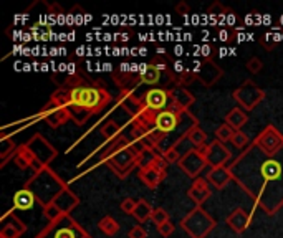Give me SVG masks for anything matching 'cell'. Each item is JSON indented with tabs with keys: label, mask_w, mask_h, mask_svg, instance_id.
Returning a JSON list of instances; mask_svg holds the SVG:
<instances>
[{
	"label": "cell",
	"mask_w": 283,
	"mask_h": 238,
	"mask_svg": "<svg viewBox=\"0 0 283 238\" xmlns=\"http://www.w3.org/2000/svg\"><path fill=\"white\" fill-rule=\"evenodd\" d=\"M233 146H235L237 149H245V146L249 144V136L245 134V132H242V131H235L233 132V137H232V141H230Z\"/></svg>",
	"instance_id": "obj_33"
},
{
	"label": "cell",
	"mask_w": 283,
	"mask_h": 238,
	"mask_svg": "<svg viewBox=\"0 0 283 238\" xmlns=\"http://www.w3.org/2000/svg\"><path fill=\"white\" fill-rule=\"evenodd\" d=\"M233 22H235V15H233V13L230 12V13H229V17H227V23H229V25H232Z\"/></svg>",
	"instance_id": "obj_44"
},
{
	"label": "cell",
	"mask_w": 283,
	"mask_h": 238,
	"mask_svg": "<svg viewBox=\"0 0 283 238\" xmlns=\"http://www.w3.org/2000/svg\"><path fill=\"white\" fill-rule=\"evenodd\" d=\"M101 134L104 139H108V141H113V139H116L121 136V128L115 123V121H106L103 126H101Z\"/></svg>",
	"instance_id": "obj_29"
},
{
	"label": "cell",
	"mask_w": 283,
	"mask_h": 238,
	"mask_svg": "<svg viewBox=\"0 0 283 238\" xmlns=\"http://www.w3.org/2000/svg\"><path fill=\"white\" fill-rule=\"evenodd\" d=\"M139 179L149 188H156L162 180L166 179V169H161L158 165L146 167V169H139Z\"/></svg>",
	"instance_id": "obj_19"
},
{
	"label": "cell",
	"mask_w": 283,
	"mask_h": 238,
	"mask_svg": "<svg viewBox=\"0 0 283 238\" xmlns=\"http://www.w3.org/2000/svg\"><path fill=\"white\" fill-rule=\"evenodd\" d=\"M187 137L190 139V142L194 144L195 149H202L204 146H207V144H206V142H207V134L204 132V129L201 128L199 124L194 126V128L189 131Z\"/></svg>",
	"instance_id": "obj_27"
},
{
	"label": "cell",
	"mask_w": 283,
	"mask_h": 238,
	"mask_svg": "<svg viewBox=\"0 0 283 238\" xmlns=\"http://www.w3.org/2000/svg\"><path fill=\"white\" fill-rule=\"evenodd\" d=\"M206 159H207V164L214 169V167L229 165L232 154L227 148H225L224 142L215 139V141H212L210 144L206 146Z\"/></svg>",
	"instance_id": "obj_12"
},
{
	"label": "cell",
	"mask_w": 283,
	"mask_h": 238,
	"mask_svg": "<svg viewBox=\"0 0 283 238\" xmlns=\"http://www.w3.org/2000/svg\"><path fill=\"white\" fill-rule=\"evenodd\" d=\"M252 220V217L245 212L244 208H235L233 212L227 217V225L237 233H242L249 227V223Z\"/></svg>",
	"instance_id": "obj_21"
},
{
	"label": "cell",
	"mask_w": 283,
	"mask_h": 238,
	"mask_svg": "<svg viewBox=\"0 0 283 238\" xmlns=\"http://www.w3.org/2000/svg\"><path fill=\"white\" fill-rule=\"evenodd\" d=\"M253 146H257L265 156H270V157L277 156V154L283 149V136H281V132H278V129L275 128V126L268 124L267 128L255 137Z\"/></svg>",
	"instance_id": "obj_8"
},
{
	"label": "cell",
	"mask_w": 283,
	"mask_h": 238,
	"mask_svg": "<svg viewBox=\"0 0 283 238\" xmlns=\"http://www.w3.org/2000/svg\"><path fill=\"white\" fill-rule=\"evenodd\" d=\"M232 179H233V174L230 165L214 167V169H210V172H207V177H206V180L214 188H224Z\"/></svg>",
	"instance_id": "obj_16"
},
{
	"label": "cell",
	"mask_w": 283,
	"mask_h": 238,
	"mask_svg": "<svg viewBox=\"0 0 283 238\" xmlns=\"http://www.w3.org/2000/svg\"><path fill=\"white\" fill-rule=\"evenodd\" d=\"M35 156L32 154V151L27 148V146H18L17 152L13 154V162L17 164L18 169H32V165L35 164Z\"/></svg>",
	"instance_id": "obj_23"
},
{
	"label": "cell",
	"mask_w": 283,
	"mask_h": 238,
	"mask_svg": "<svg viewBox=\"0 0 283 238\" xmlns=\"http://www.w3.org/2000/svg\"><path fill=\"white\" fill-rule=\"evenodd\" d=\"M207 13H209L210 17H222V18H225V15H229L230 10L225 9V7L221 2H215L212 7H209Z\"/></svg>",
	"instance_id": "obj_36"
},
{
	"label": "cell",
	"mask_w": 283,
	"mask_h": 238,
	"mask_svg": "<svg viewBox=\"0 0 283 238\" xmlns=\"http://www.w3.org/2000/svg\"><path fill=\"white\" fill-rule=\"evenodd\" d=\"M144 108L153 114H159L162 111L172 108V93L167 88H153L141 96Z\"/></svg>",
	"instance_id": "obj_6"
},
{
	"label": "cell",
	"mask_w": 283,
	"mask_h": 238,
	"mask_svg": "<svg viewBox=\"0 0 283 238\" xmlns=\"http://www.w3.org/2000/svg\"><path fill=\"white\" fill-rule=\"evenodd\" d=\"M113 80H115V83L123 91H129L131 88L136 86L138 83H141L139 75H134L131 72V65H128V63H121L118 68H115V72H113Z\"/></svg>",
	"instance_id": "obj_13"
},
{
	"label": "cell",
	"mask_w": 283,
	"mask_h": 238,
	"mask_svg": "<svg viewBox=\"0 0 283 238\" xmlns=\"http://www.w3.org/2000/svg\"><path fill=\"white\" fill-rule=\"evenodd\" d=\"M151 65L154 68H158L161 73H169L171 72V65H169V57L164 55V57H161V55H156V57L151 60Z\"/></svg>",
	"instance_id": "obj_32"
},
{
	"label": "cell",
	"mask_w": 283,
	"mask_h": 238,
	"mask_svg": "<svg viewBox=\"0 0 283 238\" xmlns=\"http://www.w3.org/2000/svg\"><path fill=\"white\" fill-rule=\"evenodd\" d=\"M176 55H178V57L182 55V46H176Z\"/></svg>",
	"instance_id": "obj_45"
},
{
	"label": "cell",
	"mask_w": 283,
	"mask_h": 238,
	"mask_svg": "<svg viewBox=\"0 0 283 238\" xmlns=\"http://www.w3.org/2000/svg\"><path fill=\"white\" fill-rule=\"evenodd\" d=\"M25 187L30 188V191L35 194V197H37V200L45 207L48 204H52L55 197L61 191H65L67 184L56 176L52 169L45 167L43 171L33 174V177L27 182Z\"/></svg>",
	"instance_id": "obj_3"
},
{
	"label": "cell",
	"mask_w": 283,
	"mask_h": 238,
	"mask_svg": "<svg viewBox=\"0 0 283 238\" xmlns=\"http://www.w3.org/2000/svg\"><path fill=\"white\" fill-rule=\"evenodd\" d=\"M151 220L156 223V227H159V225H162V223L169 222V213L166 212L164 208H154L153 215H151Z\"/></svg>",
	"instance_id": "obj_35"
},
{
	"label": "cell",
	"mask_w": 283,
	"mask_h": 238,
	"mask_svg": "<svg viewBox=\"0 0 283 238\" xmlns=\"http://www.w3.org/2000/svg\"><path fill=\"white\" fill-rule=\"evenodd\" d=\"M255 167L252 165V169L255 171L252 172V179L242 180L238 184L245 187L258 179L257 184L245 191L252 195L255 204L272 215L283 205V159L265 156L262 152V157H255Z\"/></svg>",
	"instance_id": "obj_1"
},
{
	"label": "cell",
	"mask_w": 283,
	"mask_h": 238,
	"mask_svg": "<svg viewBox=\"0 0 283 238\" xmlns=\"http://www.w3.org/2000/svg\"><path fill=\"white\" fill-rule=\"evenodd\" d=\"M233 131L229 124H222V126H219L217 131H215V136H217V141H221V142H230L232 141V137H233Z\"/></svg>",
	"instance_id": "obj_31"
},
{
	"label": "cell",
	"mask_w": 283,
	"mask_h": 238,
	"mask_svg": "<svg viewBox=\"0 0 283 238\" xmlns=\"http://www.w3.org/2000/svg\"><path fill=\"white\" fill-rule=\"evenodd\" d=\"M43 215L47 217L48 220H50V223H55V222H58L60 219H61V213H60V210L56 208L53 204H48V205H45L43 207Z\"/></svg>",
	"instance_id": "obj_34"
},
{
	"label": "cell",
	"mask_w": 283,
	"mask_h": 238,
	"mask_svg": "<svg viewBox=\"0 0 283 238\" xmlns=\"http://www.w3.org/2000/svg\"><path fill=\"white\" fill-rule=\"evenodd\" d=\"M25 146L32 151L35 159L40 160V162L43 164L45 167L50 164L52 159L56 157V149L53 148L50 142L47 141L43 136H40V134H35Z\"/></svg>",
	"instance_id": "obj_11"
},
{
	"label": "cell",
	"mask_w": 283,
	"mask_h": 238,
	"mask_svg": "<svg viewBox=\"0 0 283 238\" xmlns=\"http://www.w3.org/2000/svg\"><path fill=\"white\" fill-rule=\"evenodd\" d=\"M128 236L129 238H146V230L141 227V225H136V227H133L129 230Z\"/></svg>",
	"instance_id": "obj_40"
},
{
	"label": "cell",
	"mask_w": 283,
	"mask_h": 238,
	"mask_svg": "<svg viewBox=\"0 0 283 238\" xmlns=\"http://www.w3.org/2000/svg\"><path fill=\"white\" fill-rule=\"evenodd\" d=\"M260 43H262V46H265L267 50H272V48L277 45V41H272V35H264L260 40Z\"/></svg>",
	"instance_id": "obj_41"
},
{
	"label": "cell",
	"mask_w": 283,
	"mask_h": 238,
	"mask_svg": "<svg viewBox=\"0 0 283 238\" xmlns=\"http://www.w3.org/2000/svg\"><path fill=\"white\" fill-rule=\"evenodd\" d=\"M247 119H249V117H247V114L244 113L242 109L233 108L230 113L225 116V124H229L233 131H240V129H242V126L247 123Z\"/></svg>",
	"instance_id": "obj_24"
},
{
	"label": "cell",
	"mask_w": 283,
	"mask_h": 238,
	"mask_svg": "<svg viewBox=\"0 0 283 238\" xmlns=\"http://www.w3.org/2000/svg\"><path fill=\"white\" fill-rule=\"evenodd\" d=\"M219 38L222 41H232V40H235V33L230 30H221L219 32Z\"/></svg>",
	"instance_id": "obj_43"
},
{
	"label": "cell",
	"mask_w": 283,
	"mask_h": 238,
	"mask_svg": "<svg viewBox=\"0 0 283 238\" xmlns=\"http://www.w3.org/2000/svg\"><path fill=\"white\" fill-rule=\"evenodd\" d=\"M153 210H154V208L151 207L149 202H146L144 199H141V200H138V205H136V208H134L133 217H134V219H136L138 222L144 223V222H147V220H151Z\"/></svg>",
	"instance_id": "obj_25"
},
{
	"label": "cell",
	"mask_w": 283,
	"mask_h": 238,
	"mask_svg": "<svg viewBox=\"0 0 283 238\" xmlns=\"http://www.w3.org/2000/svg\"><path fill=\"white\" fill-rule=\"evenodd\" d=\"M192 73L195 75V78L199 80L204 86H212L215 85L217 80L224 75L222 68H219L212 60H201L195 61L192 66Z\"/></svg>",
	"instance_id": "obj_10"
},
{
	"label": "cell",
	"mask_w": 283,
	"mask_h": 238,
	"mask_svg": "<svg viewBox=\"0 0 283 238\" xmlns=\"http://www.w3.org/2000/svg\"><path fill=\"white\" fill-rule=\"evenodd\" d=\"M161 76H162V73L149 63V66H147L146 73L141 75L139 78H141V83H144V85H156V83L161 81Z\"/></svg>",
	"instance_id": "obj_30"
},
{
	"label": "cell",
	"mask_w": 283,
	"mask_h": 238,
	"mask_svg": "<svg viewBox=\"0 0 283 238\" xmlns=\"http://www.w3.org/2000/svg\"><path fill=\"white\" fill-rule=\"evenodd\" d=\"M52 204L60 210L61 215H70V212H72V210L80 204V199H78L76 195L67 187L65 191H61L58 195H56Z\"/></svg>",
	"instance_id": "obj_17"
},
{
	"label": "cell",
	"mask_w": 283,
	"mask_h": 238,
	"mask_svg": "<svg viewBox=\"0 0 283 238\" xmlns=\"http://www.w3.org/2000/svg\"><path fill=\"white\" fill-rule=\"evenodd\" d=\"M65 94V108L78 124H83L91 114H98L111 103L110 91L100 83H90L83 76H68L60 86Z\"/></svg>",
	"instance_id": "obj_2"
},
{
	"label": "cell",
	"mask_w": 283,
	"mask_h": 238,
	"mask_svg": "<svg viewBox=\"0 0 283 238\" xmlns=\"http://www.w3.org/2000/svg\"><path fill=\"white\" fill-rule=\"evenodd\" d=\"M171 93H172V108L178 111H182V113L187 111L195 101L194 94L189 93L187 88H172Z\"/></svg>",
	"instance_id": "obj_20"
},
{
	"label": "cell",
	"mask_w": 283,
	"mask_h": 238,
	"mask_svg": "<svg viewBox=\"0 0 283 238\" xmlns=\"http://www.w3.org/2000/svg\"><path fill=\"white\" fill-rule=\"evenodd\" d=\"M136 205H138V200H134V199H131V197H126L123 202H121V210L124 213H128V215H133L134 213V208H136Z\"/></svg>",
	"instance_id": "obj_38"
},
{
	"label": "cell",
	"mask_w": 283,
	"mask_h": 238,
	"mask_svg": "<svg viewBox=\"0 0 283 238\" xmlns=\"http://www.w3.org/2000/svg\"><path fill=\"white\" fill-rule=\"evenodd\" d=\"M17 146L15 142L12 141L9 137H2V141H0V157H2V164L0 165H5V162L9 160V156H13V154L17 152Z\"/></svg>",
	"instance_id": "obj_28"
},
{
	"label": "cell",
	"mask_w": 283,
	"mask_h": 238,
	"mask_svg": "<svg viewBox=\"0 0 283 238\" xmlns=\"http://www.w3.org/2000/svg\"><path fill=\"white\" fill-rule=\"evenodd\" d=\"M41 117L52 126V128H58V126L65 124L68 119H72V113L67 108H61L55 103H48L41 111Z\"/></svg>",
	"instance_id": "obj_14"
},
{
	"label": "cell",
	"mask_w": 283,
	"mask_h": 238,
	"mask_svg": "<svg viewBox=\"0 0 283 238\" xmlns=\"http://www.w3.org/2000/svg\"><path fill=\"white\" fill-rule=\"evenodd\" d=\"M138 154H139L138 144L133 142L128 148L119 149L118 152L113 154V156L106 160V165H108L119 179H124L134 167H138Z\"/></svg>",
	"instance_id": "obj_5"
},
{
	"label": "cell",
	"mask_w": 283,
	"mask_h": 238,
	"mask_svg": "<svg viewBox=\"0 0 283 238\" xmlns=\"http://www.w3.org/2000/svg\"><path fill=\"white\" fill-rule=\"evenodd\" d=\"M217 222L204 210L195 207L181 220V227L190 238H206L215 228Z\"/></svg>",
	"instance_id": "obj_4"
},
{
	"label": "cell",
	"mask_w": 283,
	"mask_h": 238,
	"mask_svg": "<svg viewBox=\"0 0 283 238\" xmlns=\"http://www.w3.org/2000/svg\"><path fill=\"white\" fill-rule=\"evenodd\" d=\"M209 164H207V159H206V146L202 149H194L187 152L179 160V167L184 171V174L189 177H192L194 180L199 179V174L206 169Z\"/></svg>",
	"instance_id": "obj_9"
},
{
	"label": "cell",
	"mask_w": 283,
	"mask_h": 238,
	"mask_svg": "<svg viewBox=\"0 0 283 238\" xmlns=\"http://www.w3.org/2000/svg\"><path fill=\"white\" fill-rule=\"evenodd\" d=\"M247 69L252 73V75H257V73H260L262 72V68H264V63H262V60L260 58H257V57H253V58H250L249 61H247Z\"/></svg>",
	"instance_id": "obj_37"
},
{
	"label": "cell",
	"mask_w": 283,
	"mask_h": 238,
	"mask_svg": "<svg viewBox=\"0 0 283 238\" xmlns=\"http://www.w3.org/2000/svg\"><path fill=\"white\" fill-rule=\"evenodd\" d=\"M98 228H100V232L104 233L106 236H115L119 232V223L113 219V217L106 215L104 219L98 222Z\"/></svg>",
	"instance_id": "obj_26"
},
{
	"label": "cell",
	"mask_w": 283,
	"mask_h": 238,
	"mask_svg": "<svg viewBox=\"0 0 283 238\" xmlns=\"http://www.w3.org/2000/svg\"><path fill=\"white\" fill-rule=\"evenodd\" d=\"M189 12H190V9H189V5L184 2H179L178 5H176V13H181V15H184V17H187L189 15Z\"/></svg>",
	"instance_id": "obj_42"
},
{
	"label": "cell",
	"mask_w": 283,
	"mask_h": 238,
	"mask_svg": "<svg viewBox=\"0 0 283 238\" xmlns=\"http://www.w3.org/2000/svg\"><path fill=\"white\" fill-rule=\"evenodd\" d=\"M35 202H37V197H35V194L27 187L20 188V191L13 194V208H17V210H30L33 208Z\"/></svg>",
	"instance_id": "obj_22"
},
{
	"label": "cell",
	"mask_w": 283,
	"mask_h": 238,
	"mask_svg": "<svg viewBox=\"0 0 283 238\" xmlns=\"http://www.w3.org/2000/svg\"><path fill=\"white\" fill-rule=\"evenodd\" d=\"M83 238H91V236H90V235H88V233H86V235H84V236H83Z\"/></svg>",
	"instance_id": "obj_46"
},
{
	"label": "cell",
	"mask_w": 283,
	"mask_h": 238,
	"mask_svg": "<svg viewBox=\"0 0 283 238\" xmlns=\"http://www.w3.org/2000/svg\"><path fill=\"white\" fill-rule=\"evenodd\" d=\"M210 184L206 180V179H195L192 182V185H190V188L187 191V197L190 199L195 204V207H202V204L206 202L209 197H210Z\"/></svg>",
	"instance_id": "obj_15"
},
{
	"label": "cell",
	"mask_w": 283,
	"mask_h": 238,
	"mask_svg": "<svg viewBox=\"0 0 283 238\" xmlns=\"http://www.w3.org/2000/svg\"><path fill=\"white\" fill-rule=\"evenodd\" d=\"M233 100H235L244 109L252 111V109H255L258 103L265 100V91L258 88L252 80H247L244 81L242 86H238L233 91Z\"/></svg>",
	"instance_id": "obj_7"
},
{
	"label": "cell",
	"mask_w": 283,
	"mask_h": 238,
	"mask_svg": "<svg viewBox=\"0 0 283 238\" xmlns=\"http://www.w3.org/2000/svg\"><path fill=\"white\" fill-rule=\"evenodd\" d=\"M27 232V227L22 220H18L15 215L4 217V227L0 230V238H18Z\"/></svg>",
	"instance_id": "obj_18"
},
{
	"label": "cell",
	"mask_w": 283,
	"mask_h": 238,
	"mask_svg": "<svg viewBox=\"0 0 283 238\" xmlns=\"http://www.w3.org/2000/svg\"><path fill=\"white\" fill-rule=\"evenodd\" d=\"M158 232L161 236H169V235H172L174 233V225H172V222L169 220L166 223H162V225L158 227Z\"/></svg>",
	"instance_id": "obj_39"
}]
</instances>
